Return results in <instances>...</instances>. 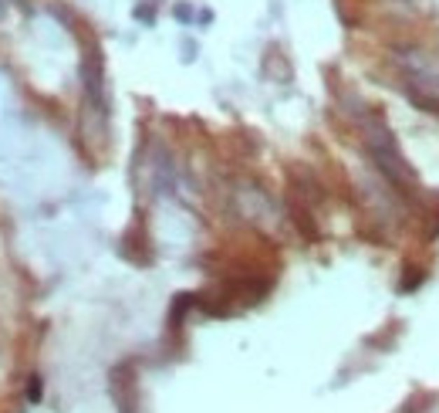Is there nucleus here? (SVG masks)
I'll return each mask as SVG.
<instances>
[{
  "label": "nucleus",
  "instance_id": "1",
  "mask_svg": "<svg viewBox=\"0 0 439 413\" xmlns=\"http://www.w3.org/2000/svg\"><path fill=\"white\" fill-rule=\"evenodd\" d=\"M135 18L146 20V24H153V20H155V11H153V7H146V4H139V7H135Z\"/></svg>",
  "mask_w": 439,
  "mask_h": 413
},
{
  "label": "nucleus",
  "instance_id": "2",
  "mask_svg": "<svg viewBox=\"0 0 439 413\" xmlns=\"http://www.w3.org/2000/svg\"><path fill=\"white\" fill-rule=\"evenodd\" d=\"M27 396H31V400H41V376H31V386H27Z\"/></svg>",
  "mask_w": 439,
  "mask_h": 413
},
{
  "label": "nucleus",
  "instance_id": "3",
  "mask_svg": "<svg viewBox=\"0 0 439 413\" xmlns=\"http://www.w3.org/2000/svg\"><path fill=\"white\" fill-rule=\"evenodd\" d=\"M176 18H179V20H190L193 11H190V7H176Z\"/></svg>",
  "mask_w": 439,
  "mask_h": 413
}]
</instances>
